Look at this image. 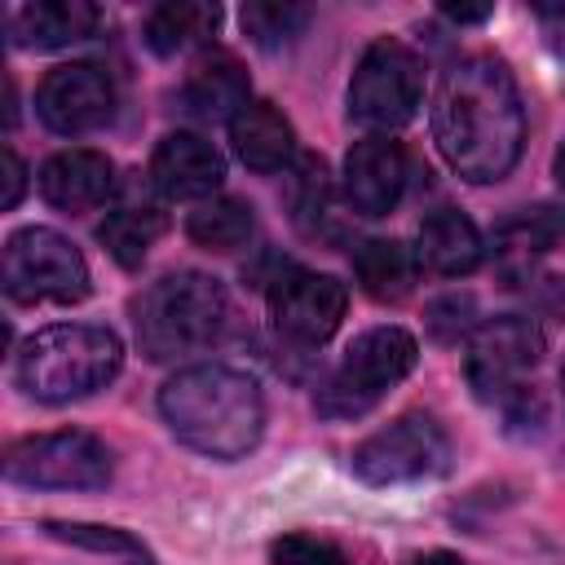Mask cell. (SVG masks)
I'll return each mask as SVG.
<instances>
[{
	"label": "cell",
	"mask_w": 565,
	"mask_h": 565,
	"mask_svg": "<svg viewBox=\"0 0 565 565\" xmlns=\"http://www.w3.org/2000/svg\"><path fill=\"white\" fill-rule=\"evenodd\" d=\"M450 455L455 450L446 428L424 411H406L393 424L375 428L366 441H358L353 472L366 486H406V481L441 477L450 468Z\"/></svg>",
	"instance_id": "30bf717a"
},
{
	"label": "cell",
	"mask_w": 565,
	"mask_h": 565,
	"mask_svg": "<svg viewBox=\"0 0 565 565\" xmlns=\"http://www.w3.org/2000/svg\"><path fill=\"white\" fill-rule=\"evenodd\" d=\"M552 177L561 181V190H565V141L556 146V159H552Z\"/></svg>",
	"instance_id": "d6a6232c"
},
{
	"label": "cell",
	"mask_w": 565,
	"mask_h": 565,
	"mask_svg": "<svg viewBox=\"0 0 565 565\" xmlns=\"http://www.w3.org/2000/svg\"><path fill=\"white\" fill-rule=\"evenodd\" d=\"M486 256V243H481V230L455 212V207H437L419 221V243H415V260L419 269L437 274V278H463L481 265Z\"/></svg>",
	"instance_id": "2e32d148"
},
{
	"label": "cell",
	"mask_w": 565,
	"mask_h": 565,
	"mask_svg": "<svg viewBox=\"0 0 565 565\" xmlns=\"http://www.w3.org/2000/svg\"><path fill=\"white\" fill-rule=\"evenodd\" d=\"M22 190H26V163L18 159V150H13V146H4V190H0V207H4V212H9V207H18Z\"/></svg>",
	"instance_id": "f546056e"
},
{
	"label": "cell",
	"mask_w": 565,
	"mask_h": 565,
	"mask_svg": "<svg viewBox=\"0 0 565 565\" xmlns=\"http://www.w3.org/2000/svg\"><path fill=\"white\" fill-rule=\"evenodd\" d=\"M441 13L450 22H486L494 13V4H441Z\"/></svg>",
	"instance_id": "4dcf8cb0"
},
{
	"label": "cell",
	"mask_w": 565,
	"mask_h": 565,
	"mask_svg": "<svg viewBox=\"0 0 565 565\" xmlns=\"http://www.w3.org/2000/svg\"><path fill=\"white\" fill-rule=\"evenodd\" d=\"M97 26H102V9L88 0H35L9 18L13 44L26 49H66L88 40Z\"/></svg>",
	"instance_id": "ac0fdd59"
},
{
	"label": "cell",
	"mask_w": 565,
	"mask_h": 565,
	"mask_svg": "<svg viewBox=\"0 0 565 565\" xmlns=\"http://www.w3.org/2000/svg\"><path fill=\"white\" fill-rule=\"evenodd\" d=\"M287 199H291V221L305 238H313V243H340L344 238L340 194H335L322 159H300V168L291 172Z\"/></svg>",
	"instance_id": "ffe728a7"
},
{
	"label": "cell",
	"mask_w": 565,
	"mask_h": 565,
	"mask_svg": "<svg viewBox=\"0 0 565 565\" xmlns=\"http://www.w3.org/2000/svg\"><path fill=\"white\" fill-rule=\"evenodd\" d=\"M221 26V9L216 4H199V0H172V4H154L146 13V44L159 57L185 53L194 44H207Z\"/></svg>",
	"instance_id": "603a6c76"
},
{
	"label": "cell",
	"mask_w": 565,
	"mask_h": 565,
	"mask_svg": "<svg viewBox=\"0 0 565 565\" xmlns=\"http://www.w3.org/2000/svg\"><path fill=\"white\" fill-rule=\"evenodd\" d=\"M543 362V331L534 327V318H490L468 335V353H463V375L468 388L481 402H494L508 411V419H525V411H543L534 384H525V375H534V366Z\"/></svg>",
	"instance_id": "5b68a950"
},
{
	"label": "cell",
	"mask_w": 565,
	"mask_h": 565,
	"mask_svg": "<svg viewBox=\"0 0 565 565\" xmlns=\"http://www.w3.org/2000/svg\"><path fill=\"white\" fill-rule=\"evenodd\" d=\"M225 318H230L225 287L199 269L163 274L132 300L137 344L150 362H177L203 353L225 331Z\"/></svg>",
	"instance_id": "277c9868"
},
{
	"label": "cell",
	"mask_w": 565,
	"mask_h": 565,
	"mask_svg": "<svg viewBox=\"0 0 565 565\" xmlns=\"http://www.w3.org/2000/svg\"><path fill=\"white\" fill-rule=\"evenodd\" d=\"M353 274H358V287L371 300L397 305V300L411 296L415 274H419V260L397 238H366V243L353 247Z\"/></svg>",
	"instance_id": "7402d4cb"
},
{
	"label": "cell",
	"mask_w": 565,
	"mask_h": 565,
	"mask_svg": "<svg viewBox=\"0 0 565 565\" xmlns=\"http://www.w3.org/2000/svg\"><path fill=\"white\" fill-rule=\"evenodd\" d=\"M344 309H349V291L331 274L287 269L269 287V322H274V331L282 340H291V344H305V349L331 340L340 318H344Z\"/></svg>",
	"instance_id": "8fae6325"
},
{
	"label": "cell",
	"mask_w": 565,
	"mask_h": 565,
	"mask_svg": "<svg viewBox=\"0 0 565 565\" xmlns=\"http://www.w3.org/2000/svg\"><path fill=\"white\" fill-rule=\"evenodd\" d=\"M0 282L13 305H75L93 287L79 247L49 225H26L9 234Z\"/></svg>",
	"instance_id": "52a82bcc"
},
{
	"label": "cell",
	"mask_w": 565,
	"mask_h": 565,
	"mask_svg": "<svg viewBox=\"0 0 565 565\" xmlns=\"http://www.w3.org/2000/svg\"><path fill=\"white\" fill-rule=\"evenodd\" d=\"M40 194L57 212H71V216L93 212L115 194V168L102 150H84V146L57 150L40 168Z\"/></svg>",
	"instance_id": "9a60e30c"
},
{
	"label": "cell",
	"mask_w": 565,
	"mask_h": 565,
	"mask_svg": "<svg viewBox=\"0 0 565 565\" xmlns=\"http://www.w3.org/2000/svg\"><path fill=\"white\" fill-rule=\"evenodd\" d=\"M150 181L168 199H207L225 181V159L199 132H168L150 154Z\"/></svg>",
	"instance_id": "5bb4252c"
},
{
	"label": "cell",
	"mask_w": 565,
	"mask_h": 565,
	"mask_svg": "<svg viewBox=\"0 0 565 565\" xmlns=\"http://www.w3.org/2000/svg\"><path fill=\"white\" fill-rule=\"evenodd\" d=\"M181 106L194 119H234L247 106V71L230 53L203 57L181 88Z\"/></svg>",
	"instance_id": "44dd1931"
},
{
	"label": "cell",
	"mask_w": 565,
	"mask_h": 565,
	"mask_svg": "<svg viewBox=\"0 0 565 565\" xmlns=\"http://www.w3.org/2000/svg\"><path fill=\"white\" fill-rule=\"evenodd\" d=\"M243 31L252 35V44H260V49H282V44H291L305 26H309V9L305 4H278V0H252V4H243Z\"/></svg>",
	"instance_id": "4316f807"
},
{
	"label": "cell",
	"mask_w": 565,
	"mask_h": 565,
	"mask_svg": "<svg viewBox=\"0 0 565 565\" xmlns=\"http://www.w3.org/2000/svg\"><path fill=\"white\" fill-rule=\"evenodd\" d=\"M44 534H53L57 543H71V547H84V552H97V556H115L124 565H154L150 547L141 539H132L128 530H115V525H88V521H44Z\"/></svg>",
	"instance_id": "484cf974"
},
{
	"label": "cell",
	"mask_w": 565,
	"mask_h": 565,
	"mask_svg": "<svg viewBox=\"0 0 565 565\" xmlns=\"http://www.w3.org/2000/svg\"><path fill=\"white\" fill-rule=\"evenodd\" d=\"M411 181V159L402 150V141H393L388 132H371L362 141H353V150L344 154V203L358 216H388Z\"/></svg>",
	"instance_id": "4fadbf2b"
},
{
	"label": "cell",
	"mask_w": 565,
	"mask_h": 565,
	"mask_svg": "<svg viewBox=\"0 0 565 565\" xmlns=\"http://www.w3.org/2000/svg\"><path fill=\"white\" fill-rule=\"evenodd\" d=\"M415 358H419V344L411 331H402V327L362 331L344 349V358L327 375V384L318 388V411L327 419H353V415L371 411L393 384H402L415 371Z\"/></svg>",
	"instance_id": "8992f818"
},
{
	"label": "cell",
	"mask_w": 565,
	"mask_h": 565,
	"mask_svg": "<svg viewBox=\"0 0 565 565\" xmlns=\"http://www.w3.org/2000/svg\"><path fill=\"white\" fill-rule=\"evenodd\" d=\"M35 115L57 137L97 132L115 115V84L97 62H66L53 66L35 88Z\"/></svg>",
	"instance_id": "7c38bea8"
},
{
	"label": "cell",
	"mask_w": 565,
	"mask_h": 565,
	"mask_svg": "<svg viewBox=\"0 0 565 565\" xmlns=\"http://www.w3.org/2000/svg\"><path fill=\"white\" fill-rule=\"evenodd\" d=\"M269 561L274 565H349V556L331 543V539H318V534H282L274 539L269 547Z\"/></svg>",
	"instance_id": "83f0119b"
},
{
	"label": "cell",
	"mask_w": 565,
	"mask_h": 565,
	"mask_svg": "<svg viewBox=\"0 0 565 565\" xmlns=\"http://www.w3.org/2000/svg\"><path fill=\"white\" fill-rule=\"evenodd\" d=\"M163 230H168V212H163L159 203L141 199V203H119V207H110L106 221H102V230H97V238H102V247H106L124 269H137Z\"/></svg>",
	"instance_id": "cb8c5ba5"
},
{
	"label": "cell",
	"mask_w": 565,
	"mask_h": 565,
	"mask_svg": "<svg viewBox=\"0 0 565 565\" xmlns=\"http://www.w3.org/2000/svg\"><path fill=\"white\" fill-rule=\"evenodd\" d=\"M230 146L252 172H282L296 154V132L274 102H247L230 119Z\"/></svg>",
	"instance_id": "d6986e66"
},
{
	"label": "cell",
	"mask_w": 565,
	"mask_h": 565,
	"mask_svg": "<svg viewBox=\"0 0 565 565\" xmlns=\"http://www.w3.org/2000/svg\"><path fill=\"white\" fill-rule=\"evenodd\" d=\"M159 411L172 437L207 459H243L265 433V397L247 371L199 362L159 388Z\"/></svg>",
	"instance_id": "7a4b0ae2"
},
{
	"label": "cell",
	"mask_w": 565,
	"mask_h": 565,
	"mask_svg": "<svg viewBox=\"0 0 565 565\" xmlns=\"http://www.w3.org/2000/svg\"><path fill=\"white\" fill-rule=\"evenodd\" d=\"M561 238H565V212H556L547 203L521 207L516 216H508L494 230V265L508 282H521L525 274H534V260L547 256Z\"/></svg>",
	"instance_id": "e0dca14e"
},
{
	"label": "cell",
	"mask_w": 565,
	"mask_h": 565,
	"mask_svg": "<svg viewBox=\"0 0 565 565\" xmlns=\"http://www.w3.org/2000/svg\"><path fill=\"white\" fill-rule=\"evenodd\" d=\"M115 472L110 446L84 428L22 437L4 455V477L31 490H102Z\"/></svg>",
	"instance_id": "9c48e42d"
},
{
	"label": "cell",
	"mask_w": 565,
	"mask_h": 565,
	"mask_svg": "<svg viewBox=\"0 0 565 565\" xmlns=\"http://www.w3.org/2000/svg\"><path fill=\"white\" fill-rule=\"evenodd\" d=\"M406 565H463V556H455V552H419Z\"/></svg>",
	"instance_id": "1f68e13d"
},
{
	"label": "cell",
	"mask_w": 565,
	"mask_h": 565,
	"mask_svg": "<svg viewBox=\"0 0 565 565\" xmlns=\"http://www.w3.org/2000/svg\"><path fill=\"white\" fill-rule=\"evenodd\" d=\"M119 366H124V344L115 331L93 322H57L22 344L13 362V380L22 384L26 397L62 406L106 388L119 375Z\"/></svg>",
	"instance_id": "3957f363"
},
{
	"label": "cell",
	"mask_w": 565,
	"mask_h": 565,
	"mask_svg": "<svg viewBox=\"0 0 565 565\" xmlns=\"http://www.w3.org/2000/svg\"><path fill=\"white\" fill-rule=\"evenodd\" d=\"M472 296H446V300H433L428 305V327L437 340H455L459 331L472 327Z\"/></svg>",
	"instance_id": "f1b7e54d"
},
{
	"label": "cell",
	"mask_w": 565,
	"mask_h": 565,
	"mask_svg": "<svg viewBox=\"0 0 565 565\" xmlns=\"http://www.w3.org/2000/svg\"><path fill=\"white\" fill-rule=\"evenodd\" d=\"M561 393H565V366H561Z\"/></svg>",
	"instance_id": "836d02e7"
},
{
	"label": "cell",
	"mask_w": 565,
	"mask_h": 565,
	"mask_svg": "<svg viewBox=\"0 0 565 565\" xmlns=\"http://www.w3.org/2000/svg\"><path fill=\"white\" fill-rule=\"evenodd\" d=\"M256 230V216L243 199H207L185 216V234L207 252H238Z\"/></svg>",
	"instance_id": "d4e9b609"
},
{
	"label": "cell",
	"mask_w": 565,
	"mask_h": 565,
	"mask_svg": "<svg viewBox=\"0 0 565 565\" xmlns=\"http://www.w3.org/2000/svg\"><path fill=\"white\" fill-rule=\"evenodd\" d=\"M433 141L446 163L472 181H503L525 146V106L516 79L494 53L455 57L433 93Z\"/></svg>",
	"instance_id": "6da1fadb"
},
{
	"label": "cell",
	"mask_w": 565,
	"mask_h": 565,
	"mask_svg": "<svg viewBox=\"0 0 565 565\" xmlns=\"http://www.w3.org/2000/svg\"><path fill=\"white\" fill-rule=\"evenodd\" d=\"M419 97H424L419 53L393 35L371 40L349 79V119L375 132H393L406 119H415Z\"/></svg>",
	"instance_id": "ba28073f"
}]
</instances>
